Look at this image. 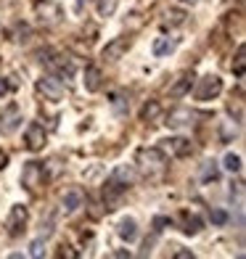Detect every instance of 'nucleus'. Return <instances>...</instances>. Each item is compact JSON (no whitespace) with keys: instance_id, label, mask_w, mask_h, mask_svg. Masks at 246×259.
I'll use <instances>...</instances> for the list:
<instances>
[{"instance_id":"nucleus-1","label":"nucleus","mask_w":246,"mask_h":259,"mask_svg":"<svg viewBox=\"0 0 246 259\" xmlns=\"http://www.w3.org/2000/svg\"><path fill=\"white\" fill-rule=\"evenodd\" d=\"M40 61L51 69V72H56L58 74V79H69V77H74V61L72 58H66V56H58V53H53V51H45V53H40Z\"/></svg>"},{"instance_id":"nucleus-2","label":"nucleus","mask_w":246,"mask_h":259,"mask_svg":"<svg viewBox=\"0 0 246 259\" xmlns=\"http://www.w3.org/2000/svg\"><path fill=\"white\" fill-rule=\"evenodd\" d=\"M135 164H138V167L143 169L146 175H151V172H159V169H164V164H167V159H164L161 148H140L138 154H135Z\"/></svg>"},{"instance_id":"nucleus-3","label":"nucleus","mask_w":246,"mask_h":259,"mask_svg":"<svg viewBox=\"0 0 246 259\" xmlns=\"http://www.w3.org/2000/svg\"><path fill=\"white\" fill-rule=\"evenodd\" d=\"M220 93H222V79L215 77V74H209V77H201V79H198L193 96H196V101H212V98L220 96Z\"/></svg>"},{"instance_id":"nucleus-4","label":"nucleus","mask_w":246,"mask_h":259,"mask_svg":"<svg viewBox=\"0 0 246 259\" xmlns=\"http://www.w3.org/2000/svg\"><path fill=\"white\" fill-rule=\"evenodd\" d=\"M34 11H37V19L43 21V24H48V27H53V24H58L61 21V6L58 3H53V0H37L34 3Z\"/></svg>"},{"instance_id":"nucleus-5","label":"nucleus","mask_w":246,"mask_h":259,"mask_svg":"<svg viewBox=\"0 0 246 259\" xmlns=\"http://www.w3.org/2000/svg\"><path fill=\"white\" fill-rule=\"evenodd\" d=\"M37 90L43 93L48 101H61L66 96V88H64V82L58 79V77H43L37 82Z\"/></svg>"},{"instance_id":"nucleus-6","label":"nucleus","mask_w":246,"mask_h":259,"mask_svg":"<svg viewBox=\"0 0 246 259\" xmlns=\"http://www.w3.org/2000/svg\"><path fill=\"white\" fill-rule=\"evenodd\" d=\"M27 220H29L27 206H14V209H11V214H8V220H6L8 235H21V233H24Z\"/></svg>"},{"instance_id":"nucleus-7","label":"nucleus","mask_w":246,"mask_h":259,"mask_svg":"<svg viewBox=\"0 0 246 259\" xmlns=\"http://www.w3.org/2000/svg\"><path fill=\"white\" fill-rule=\"evenodd\" d=\"M127 193V185L116 183L114 178H109L106 188H103V204H106V209H116L122 204V196Z\"/></svg>"},{"instance_id":"nucleus-8","label":"nucleus","mask_w":246,"mask_h":259,"mask_svg":"<svg viewBox=\"0 0 246 259\" xmlns=\"http://www.w3.org/2000/svg\"><path fill=\"white\" fill-rule=\"evenodd\" d=\"M45 130H43V124H37V122H32L29 127H27V135H24V143H27V148L29 151H43L45 148Z\"/></svg>"},{"instance_id":"nucleus-9","label":"nucleus","mask_w":246,"mask_h":259,"mask_svg":"<svg viewBox=\"0 0 246 259\" xmlns=\"http://www.w3.org/2000/svg\"><path fill=\"white\" fill-rule=\"evenodd\" d=\"M127 48H130V37H114L111 42H106V48H103V58H106V61H119L127 53Z\"/></svg>"},{"instance_id":"nucleus-10","label":"nucleus","mask_w":246,"mask_h":259,"mask_svg":"<svg viewBox=\"0 0 246 259\" xmlns=\"http://www.w3.org/2000/svg\"><path fill=\"white\" fill-rule=\"evenodd\" d=\"M24 185L29 188V191H34V188H40L43 185V180H45V172H43V164H37V161H29L27 167H24Z\"/></svg>"},{"instance_id":"nucleus-11","label":"nucleus","mask_w":246,"mask_h":259,"mask_svg":"<svg viewBox=\"0 0 246 259\" xmlns=\"http://www.w3.org/2000/svg\"><path fill=\"white\" fill-rule=\"evenodd\" d=\"M191 85H193V74H183V77L170 88V98H183L185 93L191 90Z\"/></svg>"},{"instance_id":"nucleus-12","label":"nucleus","mask_w":246,"mask_h":259,"mask_svg":"<svg viewBox=\"0 0 246 259\" xmlns=\"http://www.w3.org/2000/svg\"><path fill=\"white\" fill-rule=\"evenodd\" d=\"M170 143V148H172V154L175 156H191L193 154V146H191V140H185V138H172V140H167Z\"/></svg>"},{"instance_id":"nucleus-13","label":"nucleus","mask_w":246,"mask_h":259,"mask_svg":"<svg viewBox=\"0 0 246 259\" xmlns=\"http://www.w3.org/2000/svg\"><path fill=\"white\" fill-rule=\"evenodd\" d=\"M85 90H90V93H96L98 88H101V69L98 66H88L85 69Z\"/></svg>"},{"instance_id":"nucleus-14","label":"nucleus","mask_w":246,"mask_h":259,"mask_svg":"<svg viewBox=\"0 0 246 259\" xmlns=\"http://www.w3.org/2000/svg\"><path fill=\"white\" fill-rule=\"evenodd\" d=\"M119 235H122L127 243L135 241V238H138V225H135V220H130V217L122 220V222H119Z\"/></svg>"},{"instance_id":"nucleus-15","label":"nucleus","mask_w":246,"mask_h":259,"mask_svg":"<svg viewBox=\"0 0 246 259\" xmlns=\"http://www.w3.org/2000/svg\"><path fill=\"white\" fill-rule=\"evenodd\" d=\"M183 119H193V114L188 109H175L170 116H167V127H183L185 122Z\"/></svg>"},{"instance_id":"nucleus-16","label":"nucleus","mask_w":246,"mask_h":259,"mask_svg":"<svg viewBox=\"0 0 246 259\" xmlns=\"http://www.w3.org/2000/svg\"><path fill=\"white\" fill-rule=\"evenodd\" d=\"M3 130H6V133H11V130H14L19 122H21V114H19V106H11V109L3 114Z\"/></svg>"},{"instance_id":"nucleus-17","label":"nucleus","mask_w":246,"mask_h":259,"mask_svg":"<svg viewBox=\"0 0 246 259\" xmlns=\"http://www.w3.org/2000/svg\"><path fill=\"white\" fill-rule=\"evenodd\" d=\"M201 180L204 183H217L220 180V169H217L215 161H204L201 164Z\"/></svg>"},{"instance_id":"nucleus-18","label":"nucleus","mask_w":246,"mask_h":259,"mask_svg":"<svg viewBox=\"0 0 246 259\" xmlns=\"http://www.w3.org/2000/svg\"><path fill=\"white\" fill-rule=\"evenodd\" d=\"M198 230H201V220H198L196 214H185L183 217V233L185 235H196Z\"/></svg>"},{"instance_id":"nucleus-19","label":"nucleus","mask_w":246,"mask_h":259,"mask_svg":"<svg viewBox=\"0 0 246 259\" xmlns=\"http://www.w3.org/2000/svg\"><path fill=\"white\" fill-rule=\"evenodd\" d=\"M243 69H246V48H243V45H238L236 58H233V74L243 77Z\"/></svg>"},{"instance_id":"nucleus-20","label":"nucleus","mask_w":246,"mask_h":259,"mask_svg":"<svg viewBox=\"0 0 246 259\" xmlns=\"http://www.w3.org/2000/svg\"><path fill=\"white\" fill-rule=\"evenodd\" d=\"M116 3H119V0H98L96 8H98L101 16H111L114 11H116Z\"/></svg>"},{"instance_id":"nucleus-21","label":"nucleus","mask_w":246,"mask_h":259,"mask_svg":"<svg viewBox=\"0 0 246 259\" xmlns=\"http://www.w3.org/2000/svg\"><path fill=\"white\" fill-rule=\"evenodd\" d=\"M172 48H175V45L170 42V37H159V40L154 42V56H167Z\"/></svg>"},{"instance_id":"nucleus-22","label":"nucleus","mask_w":246,"mask_h":259,"mask_svg":"<svg viewBox=\"0 0 246 259\" xmlns=\"http://www.w3.org/2000/svg\"><path fill=\"white\" fill-rule=\"evenodd\" d=\"M79 201H82V196H79L77 191L66 193V196H64V211H74V209L79 206Z\"/></svg>"},{"instance_id":"nucleus-23","label":"nucleus","mask_w":246,"mask_h":259,"mask_svg":"<svg viewBox=\"0 0 246 259\" xmlns=\"http://www.w3.org/2000/svg\"><path fill=\"white\" fill-rule=\"evenodd\" d=\"M156 114H159V103H156V101H151V103L143 106V111H140V119L148 122V119H154Z\"/></svg>"},{"instance_id":"nucleus-24","label":"nucleus","mask_w":246,"mask_h":259,"mask_svg":"<svg viewBox=\"0 0 246 259\" xmlns=\"http://www.w3.org/2000/svg\"><path fill=\"white\" fill-rule=\"evenodd\" d=\"M225 169H228V172H238V169H241V156L228 154V156H225Z\"/></svg>"},{"instance_id":"nucleus-25","label":"nucleus","mask_w":246,"mask_h":259,"mask_svg":"<svg viewBox=\"0 0 246 259\" xmlns=\"http://www.w3.org/2000/svg\"><path fill=\"white\" fill-rule=\"evenodd\" d=\"M209 217H212V222H215V225H225V222L230 220L225 209H212V214H209Z\"/></svg>"},{"instance_id":"nucleus-26","label":"nucleus","mask_w":246,"mask_h":259,"mask_svg":"<svg viewBox=\"0 0 246 259\" xmlns=\"http://www.w3.org/2000/svg\"><path fill=\"white\" fill-rule=\"evenodd\" d=\"M167 21H170V24H183V21H185V14H183V11H170V14H167Z\"/></svg>"},{"instance_id":"nucleus-27","label":"nucleus","mask_w":246,"mask_h":259,"mask_svg":"<svg viewBox=\"0 0 246 259\" xmlns=\"http://www.w3.org/2000/svg\"><path fill=\"white\" fill-rule=\"evenodd\" d=\"M45 254V249H43V241H32V246H29V256H43Z\"/></svg>"},{"instance_id":"nucleus-28","label":"nucleus","mask_w":246,"mask_h":259,"mask_svg":"<svg viewBox=\"0 0 246 259\" xmlns=\"http://www.w3.org/2000/svg\"><path fill=\"white\" fill-rule=\"evenodd\" d=\"M11 88H14V85H11V82H8L6 77H0V98H3V96H6V93H8Z\"/></svg>"},{"instance_id":"nucleus-29","label":"nucleus","mask_w":246,"mask_h":259,"mask_svg":"<svg viewBox=\"0 0 246 259\" xmlns=\"http://www.w3.org/2000/svg\"><path fill=\"white\" fill-rule=\"evenodd\" d=\"M6 167H8V154L0 148V169H6Z\"/></svg>"},{"instance_id":"nucleus-30","label":"nucleus","mask_w":246,"mask_h":259,"mask_svg":"<svg viewBox=\"0 0 246 259\" xmlns=\"http://www.w3.org/2000/svg\"><path fill=\"white\" fill-rule=\"evenodd\" d=\"M193 254L191 251H185V249H180V251H175V259H191Z\"/></svg>"},{"instance_id":"nucleus-31","label":"nucleus","mask_w":246,"mask_h":259,"mask_svg":"<svg viewBox=\"0 0 246 259\" xmlns=\"http://www.w3.org/2000/svg\"><path fill=\"white\" fill-rule=\"evenodd\" d=\"M77 3H79V6H82V3H85V0H77Z\"/></svg>"},{"instance_id":"nucleus-32","label":"nucleus","mask_w":246,"mask_h":259,"mask_svg":"<svg viewBox=\"0 0 246 259\" xmlns=\"http://www.w3.org/2000/svg\"><path fill=\"white\" fill-rule=\"evenodd\" d=\"M191 3H196V0H191Z\"/></svg>"}]
</instances>
